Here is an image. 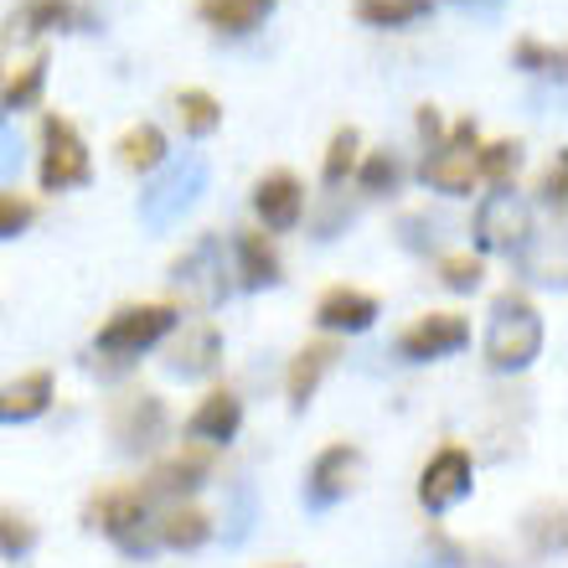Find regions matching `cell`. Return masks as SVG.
<instances>
[{"label":"cell","mask_w":568,"mask_h":568,"mask_svg":"<svg viewBox=\"0 0 568 568\" xmlns=\"http://www.w3.org/2000/svg\"><path fill=\"white\" fill-rule=\"evenodd\" d=\"M542 357V315L538 305L517 290L491 300V321H486V362L496 373H523Z\"/></svg>","instance_id":"obj_1"},{"label":"cell","mask_w":568,"mask_h":568,"mask_svg":"<svg viewBox=\"0 0 568 568\" xmlns=\"http://www.w3.org/2000/svg\"><path fill=\"white\" fill-rule=\"evenodd\" d=\"M89 527H99V532L130 558H150L155 548H161L145 486H114V491H99L89 501Z\"/></svg>","instance_id":"obj_2"},{"label":"cell","mask_w":568,"mask_h":568,"mask_svg":"<svg viewBox=\"0 0 568 568\" xmlns=\"http://www.w3.org/2000/svg\"><path fill=\"white\" fill-rule=\"evenodd\" d=\"M202 192H207V155L186 150L181 161L161 165V176L140 192V223H145L150 233H165V227L181 223V217L202 202Z\"/></svg>","instance_id":"obj_3"},{"label":"cell","mask_w":568,"mask_h":568,"mask_svg":"<svg viewBox=\"0 0 568 568\" xmlns=\"http://www.w3.org/2000/svg\"><path fill=\"white\" fill-rule=\"evenodd\" d=\"M476 150H480L476 120L445 124V140H439L419 165L424 186H434V192H445V196H470V186L480 181L476 176Z\"/></svg>","instance_id":"obj_4"},{"label":"cell","mask_w":568,"mask_h":568,"mask_svg":"<svg viewBox=\"0 0 568 568\" xmlns=\"http://www.w3.org/2000/svg\"><path fill=\"white\" fill-rule=\"evenodd\" d=\"M176 305H124V311H114L104 321V331H99V342H93V352H104V357H140V352H150V346H161L171 331H176Z\"/></svg>","instance_id":"obj_5"},{"label":"cell","mask_w":568,"mask_h":568,"mask_svg":"<svg viewBox=\"0 0 568 568\" xmlns=\"http://www.w3.org/2000/svg\"><path fill=\"white\" fill-rule=\"evenodd\" d=\"M89 176H93V161H89L83 135H78V124L62 120V114H47L42 120V161H37L42 192H73V186H89Z\"/></svg>","instance_id":"obj_6"},{"label":"cell","mask_w":568,"mask_h":568,"mask_svg":"<svg viewBox=\"0 0 568 568\" xmlns=\"http://www.w3.org/2000/svg\"><path fill=\"white\" fill-rule=\"evenodd\" d=\"M171 284L181 290V300L186 305H196V311H217L227 300V254H223V239H212V233H202V239L186 248V254L171 264Z\"/></svg>","instance_id":"obj_7"},{"label":"cell","mask_w":568,"mask_h":568,"mask_svg":"<svg viewBox=\"0 0 568 568\" xmlns=\"http://www.w3.org/2000/svg\"><path fill=\"white\" fill-rule=\"evenodd\" d=\"M476 243L486 254H523L532 243V207L511 186L486 192L476 207Z\"/></svg>","instance_id":"obj_8"},{"label":"cell","mask_w":568,"mask_h":568,"mask_svg":"<svg viewBox=\"0 0 568 568\" xmlns=\"http://www.w3.org/2000/svg\"><path fill=\"white\" fill-rule=\"evenodd\" d=\"M470 486H476V460H470V449L465 445L434 449L429 465L419 470V507L439 517V511L460 507L465 496H470Z\"/></svg>","instance_id":"obj_9"},{"label":"cell","mask_w":568,"mask_h":568,"mask_svg":"<svg viewBox=\"0 0 568 568\" xmlns=\"http://www.w3.org/2000/svg\"><path fill=\"white\" fill-rule=\"evenodd\" d=\"M362 465H367V460H362L357 445H326L311 460V470H305V507H311V511H331L336 501H346V496L357 491Z\"/></svg>","instance_id":"obj_10"},{"label":"cell","mask_w":568,"mask_h":568,"mask_svg":"<svg viewBox=\"0 0 568 568\" xmlns=\"http://www.w3.org/2000/svg\"><path fill=\"white\" fill-rule=\"evenodd\" d=\"M165 424H171V414L155 393H124L109 408V434L120 439L124 455H150L165 439Z\"/></svg>","instance_id":"obj_11"},{"label":"cell","mask_w":568,"mask_h":568,"mask_svg":"<svg viewBox=\"0 0 568 568\" xmlns=\"http://www.w3.org/2000/svg\"><path fill=\"white\" fill-rule=\"evenodd\" d=\"M465 342H470V321H465V315L429 311L398 336V357L404 362H439V357H455Z\"/></svg>","instance_id":"obj_12"},{"label":"cell","mask_w":568,"mask_h":568,"mask_svg":"<svg viewBox=\"0 0 568 568\" xmlns=\"http://www.w3.org/2000/svg\"><path fill=\"white\" fill-rule=\"evenodd\" d=\"M377 321V295L357 290V284H331L326 295L315 300V326L326 336H362Z\"/></svg>","instance_id":"obj_13"},{"label":"cell","mask_w":568,"mask_h":568,"mask_svg":"<svg viewBox=\"0 0 568 568\" xmlns=\"http://www.w3.org/2000/svg\"><path fill=\"white\" fill-rule=\"evenodd\" d=\"M217 362H223V331L207 326V321H196L176 336V342L165 346V373L181 377V383H196V377H212L217 373Z\"/></svg>","instance_id":"obj_14"},{"label":"cell","mask_w":568,"mask_h":568,"mask_svg":"<svg viewBox=\"0 0 568 568\" xmlns=\"http://www.w3.org/2000/svg\"><path fill=\"white\" fill-rule=\"evenodd\" d=\"M254 212L270 233H290V227L305 217V186H300L295 171H270V176H258Z\"/></svg>","instance_id":"obj_15"},{"label":"cell","mask_w":568,"mask_h":568,"mask_svg":"<svg viewBox=\"0 0 568 568\" xmlns=\"http://www.w3.org/2000/svg\"><path fill=\"white\" fill-rule=\"evenodd\" d=\"M239 429H243V398L233 388H212L207 398L196 404L192 419H186V434H192L196 445H207V449L233 445Z\"/></svg>","instance_id":"obj_16"},{"label":"cell","mask_w":568,"mask_h":568,"mask_svg":"<svg viewBox=\"0 0 568 568\" xmlns=\"http://www.w3.org/2000/svg\"><path fill=\"white\" fill-rule=\"evenodd\" d=\"M93 11L83 0H21L11 11V37H47V31H83Z\"/></svg>","instance_id":"obj_17"},{"label":"cell","mask_w":568,"mask_h":568,"mask_svg":"<svg viewBox=\"0 0 568 568\" xmlns=\"http://www.w3.org/2000/svg\"><path fill=\"white\" fill-rule=\"evenodd\" d=\"M336 357H342V342H336V336L311 342V346H300V352H295L290 377H284V393H290V408H295V414H305V408H311L315 388L326 383V373L336 367Z\"/></svg>","instance_id":"obj_18"},{"label":"cell","mask_w":568,"mask_h":568,"mask_svg":"<svg viewBox=\"0 0 568 568\" xmlns=\"http://www.w3.org/2000/svg\"><path fill=\"white\" fill-rule=\"evenodd\" d=\"M52 393H58V383H52V373H42V367L11 377V383H0V424L42 419L47 408H52Z\"/></svg>","instance_id":"obj_19"},{"label":"cell","mask_w":568,"mask_h":568,"mask_svg":"<svg viewBox=\"0 0 568 568\" xmlns=\"http://www.w3.org/2000/svg\"><path fill=\"white\" fill-rule=\"evenodd\" d=\"M207 476H212V455H207V449H181V455H171V460H161L155 470H150L145 491L150 496H192Z\"/></svg>","instance_id":"obj_20"},{"label":"cell","mask_w":568,"mask_h":568,"mask_svg":"<svg viewBox=\"0 0 568 568\" xmlns=\"http://www.w3.org/2000/svg\"><path fill=\"white\" fill-rule=\"evenodd\" d=\"M233 274L243 290H274L280 284V254L264 233H239L233 239Z\"/></svg>","instance_id":"obj_21"},{"label":"cell","mask_w":568,"mask_h":568,"mask_svg":"<svg viewBox=\"0 0 568 568\" xmlns=\"http://www.w3.org/2000/svg\"><path fill=\"white\" fill-rule=\"evenodd\" d=\"M120 165L124 171H135V176H150V171H161L171 145H165V130L161 124H135V130H124L120 135Z\"/></svg>","instance_id":"obj_22"},{"label":"cell","mask_w":568,"mask_h":568,"mask_svg":"<svg viewBox=\"0 0 568 568\" xmlns=\"http://www.w3.org/2000/svg\"><path fill=\"white\" fill-rule=\"evenodd\" d=\"M274 6H280V0H196V16H202L207 27L227 31V37H243V31H254Z\"/></svg>","instance_id":"obj_23"},{"label":"cell","mask_w":568,"mask_h":568,"mask_svg":"<svg viewBox=\"0 0 568 568\" xmlns=\"http://www.w3.org/2000/svg\"><path fill=\"white\" fill-rule=\"evenodd\" d=\"M352 16L362 27H377V31H404L424 16H434V0H352Z\"/></svg>","instance_id":"obj_24"},{"label":"cell","mask_w":568,"mask_h":568,"mask_svg":"<svg viewBox=\"0 0 568 568\" xmlns=\"http://www.w3.org/2000/svg\"><path fill=\"white\" fill-rule=\"evenodd\" d=\"M155 538H161L165 548L192 554V548H202V542L212 538V517L196 507H171L165 517H155Z\"/></svg>","instance_id":"obj_25"},{"label":"cell","mask_w":568,"mask_h":568,"mask_svg":"<svg viewBox=\"0 0 568 568\" xmlns=\"http://www.w3.org/2000/svg\"><path fill=\"white\" fill-rule=\"evenodd\" d=\"M47 89V52H31L21 68H16L6 83H0V109L6 114H21V109H37V99H42Z\"/></svg>","instance_id":"obj_26"},{"label":"cell","mask_w":568,"mask_h":568,"mask_svg":"<svg viewBox=\"0 0 568 568\" xmlns=\"http://www.w3.org/2000/svg\"><path fill=\"white\" fill-rule=\"evenodd\" d=\"M176 120H181V130H186V135L207 140L212 130L223 124V104H217L207 89H181L176 93Z\"/></svg>","instance_id":"obj_27"},{"label":"cell","mask_w":568,"mask_h":568,"mask_svg":"<svg viewBox=\"0 0 568 568\" xmlns=\"http://www.w3.org/2000/svg\"><path fill=\"white\" fill-rule=\"evenodd\" d=\"M523 171V145L517 140H491V145L476 150V176L491 181V186H511Z\"/></svg>","instance_id":"obj_28"},{"label":"cell","mask_w":568,"mask_h":568,"mask_svg":"<svg viewBox=\"0 0 568 568\" xmlns=\"http://www.w3.org/2000/svg\"><path fill=\"white\" fill-rule=\"evenodd\" d=\"M357 161H362V135L352 130V124H342V130L331 135L326 155H321V176H326V186H342V181L357 171Z\"/></svg>","instance_id":"obj_29"},{"label":"cell","mask_w":568,"mask_h":568,"mask_svg":"<svg viewBox=\"0 0 568 568\" xmlns=\"http://www.w3.org/2000/svg\"><path fill=\"white\" fill-rule=\"evenodd\" d=\"M352 176H357V186L367 196H377V192H393V186H398L404 165H398V155H393V150H373V155H362V161H357V171H352Z\"/></svg>","instance_id":"obj_30"},{"label":"cell","mask_w":568,"mask_h":568,"mask_svg":"<svg viewBox=\"0 0 568 568\" xmlns=\"http://www.w3.org/2000/svg\"><path fill=\"white\" fill-rule=\"evenodd\" d=\"M31 548H37V523H27L11 507H0V558H27Z\"/></svg>","instance_id":"obj_31"},{"label":"cell","mask_w":568,"mask_h":568,"mask_svg":"<svg viewBox=\"0 0 568 568\" xmlns=\"http://www.w3.org/2000/svg\"><path fill=\"white\" fill-rule=\"evenodd\" d=\"M480 258L476 254H445L439 258V284L445 290H455V295H476L480 290Z\"/></svg>","instance_id":"obj_32"},{"label":"cell","mask_w":568,"mask_h":568,"mask_svg":"<svg viewBox=\"0 0 568 568\" xmlns=\"http://www.w3.org/2000/svg\"><path fill=\"white\" fill-rule=\"evenodd\" d=\"M31 223H37V202L21 196L16 186H6V192H0V243L16 239V233H27Z\"/></svg>","instance_id":"obj_33"},{"label":"cell","mask_w":568,"mask_h":568,"mask_svg":"<svg viewBox=\"0 0 568 568\" xmlns=\"http://www.w3.org/2000/svg\"><path fill=\"white\" fill-rule=\"evenodd\" d=\"M511 62H517V68H527V73H554V78H564V47H548V42H517Z\"/></svg>","instance_id":"obj_34"},{"label":"cell","mask_w":568,"mask_h":568,"mask_svg":"<svg viewBox=\"0 0 568 568\" xmlns=\"http://www.w3.org/2000/svg\"><path fill=\"white\" fill-rule=\"evenodd\" d=\"M538 192H542V202H548V207L564 217V202H568V155H564V150H558L554 165L542 171V186H538Z\"/></svg>","instance_id":"obj_35"},{"label":"cell","mask_w":568,"mask_h":568,"mask_svg":"<svg viewBox=\"0 0 568 568\" xmlns=\"http://www.w3.org/2000/svg\"><path fill=\"white\" fill-rule=\"evenodd\" d=\"M16 171H21V140L0 124V192H6V186H16Z\"/></svg>","instance_id":"obj_36"},{"label":"cell","mask_w":568,"mask_h":568,"mask_svg":"<svg viewBox=\"0 0 568 568\" xmlns=\"http://www.w3.org/2000/svg\"><path fill=\"white\" fill-rule=\"evenodd\" d=\"M419 135L429 140V150L439 145V140H445V114H439L434 104H424V109H419Z\"/></svg>","instance_id":"obj_37"},{"label":"cell","mask_w":568,"mask_h":568,"mask_svg":"<svg viewBox=\"0 0 568 568\" xmlns=\"http://www.w3.org/2000/svg\"><path fill=\"white\" fill-rule=\"evenodd\" d=\"M455 6H480V0H455Z\"/></svg>","instance_id":"obj_38"}]
</instances>
